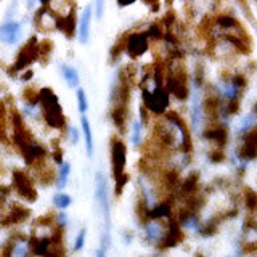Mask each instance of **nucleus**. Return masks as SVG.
Instances as JSON below:
<instances>
[{"instance_id":"nucleus-1","label":"nucleus","mask_w":257,"mask_h":257,"mask_svg":"<svg viewBox=\"0 0 257 257\" xmlns=\"http://www.w3.org/2000/svg\"><path fill=\"white\" fill-rule=\"evenodd\" d=\"M39 104L42 109V118L47 122V125L51 129H65L66 127V118L63 114V109L60 106L58 97L55 92L49 87H44L39 90Z\"/></svg>"},{"instance_id":"nucleus-2","label":"nucleus","mask_w":257,"mask_h":257,"mask_svg":"<svg viewBox=\"0 0 257 257\" xmlns=\"http://www.w3.org/2000/svg\"><path fill=\"white\" fill-rule=\"evenodd\" d=\"M143 232L150 244H162L169 232V219H148L143 222Z\"/></svg>"},{"instance_id":"nucleus-3","label":"nucleus","mask_w":257,"mask_h":257,"mask_svg":"<svg viewBox=\"0 0 257 257\" xmlns=\"http://www.w3.org/2000/svg\"><path fill=\"white\" fill-rule=\"evenodd\" d=\"M37 47H39V40L35 35H33V37L29 39V42L26 44L23 49L19 50V53L17 56V61H15L13 68L10 69L8 72L10 74H17L18 71H23L26 69L29 65H33V63L35 60H39V51H37Z\"/></svg>"},{"instance_id":"nucleus-4","label":"nucleus","mask_w":257,"mask_h":257,"mask_svg":"<svg viewBox=\"0 0 257 257\" xmlns=\"http://www.w3.org/2000/svg\"><path fill=\"white\" fill-rule=\"evenodd\" d=\"M125 161H127V146L120 138L114 137L111 141V164H113V175L114 180L124 174Z\"/></svg>"},{"instance_id":"nucleus-5","label":"nucleus","mask_w":257,"mask_h":257,"mask_svg":"<svg viewBox=\"0 0 257 257\" xmlns=\"http://www.w3.org/2000/svg\"><path fill=\"white\" fill-rule=\"evenodd\" d=\"M13 183L17 187V191L19 196H23L28 203H34L37 199V190H35L31 177L23 171H15L13 172Z\"/></svg>"},{"instance_id":"nucleus-6","label":"nucleus","mask_w":257,"mask_h":257,"mask_svg":"<svg viewBox=\"0 0 257 257\" xmlns=\"http://www.w3.org/2000/svg\"><path fill=\"white\" fill-rule=\"evenodd\" d=\"M148 35L146 33H132L125 39V53L130 58H138L148 50Z\"/></svg>"},{"instance_id":"nucleus-7","label":"nucleus","mask_w":257,"mask_h":257,"mask_svg":"<svg viewBox=\"0 0 257 257\" xmlns=\"http://www.w3.org/2000/svg\"><path fill=\"white\" fill-rule=\"evenodd\" d=\"M21 39V24L18 21H8L0 26V42L13 45Z\"/></svg>"},{"instance_id":"nucleus-8","label":"nucleus","mask_w":257,"mask_h":257,"mask_svg":"<svg viewBox=\"0 0 257 257\" xmlns=\"http://www.w3.org/2000/svg\"><path fill=\"white\" fill-rule=\"evenodd\" d=\"M56 29H60L63 34L68 35V37H74L76 31H77V21H76V10L71 8L68 12L66 17H58L56 21Z\"/></svg>"},{"instance_id":"nucleus-9","label":"nucleus","mask_w":257,"mask_h":257,"mask_svg":"<svg viewBox=\"0 0 257 257\" xmlns=\"http://www.w3.org/2000/svg\"><path fill=\"white\" fill-rule=\"evenodd\" d=\"M31 216V211L28 207L21 206V204H15V206L12 207V211H10V214L7 217H5L2 222L3 227H7V225H15V223H19V222H24L26 219H28Z\"/></svg>"},{"instance_id":"nucleus-10","label":"nucleus","mask_w":257,"mask_h":257,"mask_svg":"<svg viewBox=\"0 0 257 257\" xmlns=\"http://www.w3.org/2000/svg\"><path fill=\"white\" fill-rule=\"evenodd\" d=\"M90 21H92V7L87 5L82 12L81 24H79V40L81 44H87L88 35H90Z\"/></svg>"},{"instance_id":"nucleus-11","label":"nucleus","mask_w":257,"mask_h":257,"mask_svg":"<svg viewBox=\"0 0 257 257\" xmlns=\"http://www.w3.org/2000/svg\"><path fill=\"white\" fill-rule=\"evenodd\" d=\"M129 104H119V106H113L111 109V119L114 125L122 132L125 127V122L129 119Z\"/></svg>"},{"instance_id":"nucleus-12","label":"nucleus","mask_w":257,"mask_h":257,"mask_svg":"<svg viewBox=\"0 0 257 257\" xmlns=\"http://www.w3.org/2000/svg\"><path fill=\"white\" fill-rule=\"evenodd\" d=\"M61 74L69 87L76 88L79 86V72H77L74 68H71L69 65H61Z\"/></svg>"},{"instance_id":"nucleus-13","label":"nucleus","mask_w":257,"mask_h":257,"mask_svg":"<svg viewBox=\"0 0 257 257\" xmlns=\"http://www.w3.org/2000/svg\"><path fill=\"white\" fill-rule=\"evenodd\" d=\"M81 122H82V130H84V137H86V148H87V156L88 158H92L93 154V137H92V130H90V124H88V120L86 116L81 118Z\"/></svg>"},{"instance_id":"nucleus-14","label":"nucleus","mask_w":257,"mask_h":257,"mask_svg":"<svg viewBox=\"0 0 257 257\" xmlns=\"http://www.w3.org/2000/svg\"><path fill=\"white\" fill-rule=\"evenodd\" d=\"M69 174H71V164L69 162H63L61 169H60V175L56 178V188H58V190H63V188L68 185Z\"/></svg>"},{"instance_id":"nucleus-15","label":"nucleus","mask_w":257,"mask_h":257,"mask_svg":"<svg viewBox=\"0 0 257 257\" xmlns=\"http://www.w3.org/2000/svg\"><path fill=\"white\" fill-rule=\"evenodd\" d=\"M72 199L69 195H66V193H56L53 196V206H56L58 209H68L71 206Z\"/></svg>"},{"instance_id":"nucleus-16","label":"nucleus","mask_w":257,"mask_h":257,"mask_svg":"<svg viewBox=\"0 0 257 257\" xmlns=\"http://www.w3.org/2000/svg\"><path fill=\"white\" fill-rule=\"evenodd\" d=\"M51 50H53V44H51L50 40L39 42V47H37L39 58H42V60H47V58H49V55L51 53Z\"/></svg>"},{"instance_id":"nucleus-17","label":"nucleus","mask_w":257,"mask_h":257,"mask_svg":"<svg viewBox=\"0 0 257 257\" xmlns=\"http://www.w3.org/2000/svg\"><path fill=\"white\" fill-rule=\"evenodd\" d=\"M77 108H79V111H81L82 116L87 113V109H88L87 95H86V92H84L82 88H77Z\"/></svg>"},{"instance_id":"nucleus-18","label":"nucleus","mask_w":257,"mask_h":257,"mask_svg":"<svg viewBox=\"0 0 257 257\" xmlns=\"http://www.w3.org/2000/svg\"><path fill=\"white\" fill-rule=\"evenodd\" d=\"M141 127H143V124L140 122V120H134L132 124V145H140L141 141Z\"/></svg>"},{"instance_id":"nucleus-19","label":"nucleus","mask_w":257,"mask_h":257,"mask_svg":"<svg viewBox=\"0 0 257 257\" xmlns=\"http://www.w3.org/2000/svg\"><path fill=\"white\" fill-rule=\"evenodd\" d=\"M129 178H130L129 174H125V172L120 177L116 178V187H114V193H116L118 196L122 195V190H124V187L129 183Z\"/></svg>"},{"instance_id":"nucleus-20","label":"nucleus","mask_w":257,"mask_h":257,"mask_svg":"<svg viewBox=\"0 0 257 257\" xmlns=\"http://www.w3.org/2000/svg\"><path fill=\"white\" fill-rule=\"evenodd\" d=\"M86 237H87V230L82 228L81 232H79V235H77L76 243H74V249H76V251H82L84 244H86Z\"/></svg>"},{"instance_id":"nucleus-21","label":"nucleus","mask_w":257,"mask_h":257,"mask_svg":"<svg viewBox=\"0 0 257 257\" xmlns=\"http://www.w3.org/2000/svg\"><path fill=\"white\" fill-rule=\"evenodd\" d=\"M68 134H69V138H71V143L76 145L77 141H79V132H77L76 127H69L68 129Z\"/></svg>"},{"instance_id":"nucleus-22","label":"nucleus","mask_w":257,"mask_h":257,"mask_svg":"<svg viewBox=\"0 0 257 257\" xmlns=\"http://www.w3.org/2000/svg\"><path fill=\"white\" fill-rule=\"evenodd\" d=\"M56 222H58V228L63 230L68 225V216L65 212H60L58 216H56Z\"/></svg>"},{"instance_id":"nucleus-23","label":"nucleus","mask_w":257,"mask_h":257,"mask_svg":"<svg viewBox=\"0 0 257 257\" xmlns=\"http://www.w3.org/2000/svg\"><path fill=\"white\" fill-rule=\"evenodd\" d=\"M103 8H104V3L103 2H97V18H102Z\"/></svg>"},{"instance_id":"nucleus-24","label":"nucleus","mask_w":257,"mask_h":257,"mask_svg":"<svg viewBox=\"0 0 257 257\" xmlns=\"http://www.w3.org/2000/svg\"><path fill=\"white\" fill-rule=\"evenodd\" d=\"M10 193V188H7V187H2L0 185V199H2L3 196H7Z\"/></svg>"},{"instance_id":"nucleus-25","label":"nucleus","mask_w":257,"mask_h":257,"mask_svg":"<svg viewBox=\"0 0 257 257\" xmlns=\"http://www.w3.org/2000/svg\"><path fill=\"white\" fill-rule=\"evenodd\" d=\"M251 214H253V216H251V222H253V223L256 225V227H257V207H256Z\"/></svg>"},{"instance_id":"nucleus-26","label":"nucleus","mask_w":257,"mask_h":257,"mask_svg":"<svg viewBox=\"0 0 257 257\" xmlns=\"http://www.w3.org/2000/svg\"><path fill=\"white\" fill-rule=\"evenodd\" d=\"M31 77H33V71H28V72H24V74L23 76H21V79H23V81H29L31 79Z\"/></svg>"},{"instance_id":"nucleus-27","label":"nucleus","mask_w":257,"mask_h":257,"mask_svg":"<svg viewBox=\"0 0 257 257\" xmlns=\"http://www.w3.org/2000/svg\"><path fill=\"white\" fill-rule=\"evenodd\" d=\"M97 257H104V251L103 249H98L97 251Z\"/></svg>"},{"instance_id":"nucleus-28","label":"nucleus","mask_w":257,"mask_h":257,"mask_svg":"<svg viewBox=\"0 0 257 257\" xmlns=\"http://www.w3.org/2000/svg\"><path fill=\"white\" fill-rule=\"evenodd\" d=\"M34 7H35V3H34V2H29V3H28V8H29V10H31V8H34Z\"/></svg>"},{"instance_id":"nucleus-29","label":"nucleus","mask_w":257,"mask_h":257,"mask_svg":"<svg viewBox=\"0 0 257 257\" xmlns=\"http://www.w3.org/2000/svg\"><path fill=\"white\" fill-rule=\"evenodd\" d=\"M45 257H60V256H56V254H53V253H49Z\"/></svg>"},{"instance_id":"nucleus-30","label":"nucleus","mask_w":257,"mask_h":257,"mask_svg":"<svg viewBox=\"0 0 257 257\" xmlns=\"http://www.w3.org/2000/svg\"><path fill=\"white\" fill-rule=\"evenodd\" d=\"M196 257H203V256H201V254H198V256H196Z\"/></svg>"}]
</instances>
